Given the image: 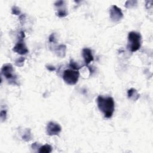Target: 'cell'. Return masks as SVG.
Listing matches in <instances>:
<instances>
[{"mask_svg":"<svg viewBox=\"0 0 153 153\" xmlns=\"http://www.w3.org/2000/svg\"><path fill=\"white\" fill-rule=\"evenodd\" d=\"M97 103L99 110L103 112L105 118H109L112 116L115 110V103L112 97L99 95L97 98Z\"/></svg>","mask_w":153,"mask_h":153,"instance_id":"cell-1","label":"cell"},{"mask_svg":"<svg viewBox=\"0 0 153 153\" xmlns=\"http://www.w3.org/2000/svg\"><path fill=\"white\" fill-rule=\"evenodd\" d=\"M142 37L139 32H130L128 35V44L127 48L131 52H135L137 51L141 45Z\"/></svg>","mask_w":153,"mask_h":153,"instance_id":"cell-2","label":"cell"},{"mask_svg":"<svg viewBox=\"0 0 153 153\" xmlns=\"http://www.w3.org/2000/svg\"><path fill=\"white\" fill-rule=\"evenodd\" d=\"M79 73L76 70L66 69L63 74V79L66 83L69 85L75 84L79 78Z\"/></svg>","mask_w":153,"mask_h":153,"instance_id":"cell-3","label":"cell"},{"mask_svg":"<svg viewBox=\"0 0 153 153\" xmlns=\"http://www.w3.org/2000/svg\"><path fill=\"white\" fill-rule=\"evenodd\" d=\"M14 69L13 68V66L10 63H7L3 65L2 69H1V73L9 81H13L14 83V82L16 81V77L13 74Z\"/></svg>","mask_w":153,"mask_h":153,"instance_id":"cell-4","label":"cell"},{"mask_svg":"<svg viewBox=\"0 0 153 153\" xmlns=\"http://www.w3.org/2000/svg\"><path fill=\"white\" fill-rule=\"evenodd\" d=\"M25 37V33L23 32H20V38L18 42L14 47L13 50L20 54H25L28 52V50L26 47L24 42L23 38Z\"/></svg>","mask_w":153,"mask_h":153,"instance_id":"cell-5","label":"cell"},{"mask_svg":"<svg viewBox=\"0 0 153 153\" xmlns=\"http://www.w3.org/2000/svg\"><path fill=\"white\" fill-rule=\"evenodd\" d=\"M109 13L110 18L114 22H118L123 17V14L121 9L116 5L111 6Z\"/></svg>","mask_w":153,"mask_h":153,"instance_id":"cell-6","label":"cell"},{"mask_svg":"<svg viewBox=\"0 0 153 153\" xmlns=\"http://www.w3.org/2000/svg\"><path fill=\"white\" fill-rule=\"evenodd\" d=\"M62 130L61 126L54 122H50L47 126V133L50 136L57 135Z\"/></svg>","mask_w":153,"mask_h":153,"instance_id":"cell-7","label":"cell"},{"mask_svg":"<svg viewBox=\"0 0 153 153\" xmlns=\"http://www.w3.org/2000/svg\"><path fill=\"white\" fill-rule=\"evenodd\" d=\"M82 56L84 58V62L85 65H88L91 62H92L94 59L93 56L92 54V51L90 49L88 48H85L82 51Z\"/></svg>","mask_w":153,"mask_h":153,"instance_id":"cell-8","label":"cell"},{"mask_svg":"<svg viewBox=\"0 0 153 153\" xmlns=\"http://www.w3.org/2000/svg\"><path fill=\"white\" fill-rule=\"evenodd\" d=\"M127 95L129 99L134 100H137L139 97V94L137 93V91L134 88H131L128 90L127 92Z\"/></svg>","mask_w":153,"mask_h":153,"instance_id":"cell-9","label":"cell"},{"mask_svg":"<svg viewBox=\"0 0 153 153\" xmlns=\"http://www.w3.org/2000/svg\"><path fill=\"white\" fill-rule=\"evenodd\" d=\"M51 151H52L51 146L48 144L41 146L38 150L39 152H47V153L51 152Z\"/></svg>","mask_w":153,"mask_h":153,"instance_id":"cell-10","label":"cell"},{"mask_svg":"<svg viewBox=\"0 0 153 153\" xmlns=\"http://www.w3.org/2000/svg\"><path fill=\"white\" fill-rule=\"evenodd\" d=\"M69 66L72 68V69L74 70H76L78 71V69H79L80 68H81L82 66H80L78 65V63H76L75 62H74L73 60H71L69 63Z\"/></svg>","mask_w":153,"mask_h":153,"instance_id":"cell-11","label":"cell"},{"mask_svg":"<svg viewBox=\"0 0 153 153\" xmlns=\"http://www.w3.org/2000/svg\"><path fill=\"white\" fill-rule=\"evenodd\" d=\"M68 14V13L66 11L65 8L63 9H59L58 13H57V16L60 17H65Z\"/></svg>","mask_w":153,"mask_h":153,"instance_id":"cell-12","label":"cell"},{"mask_svg":"<svg viewBox=\"0 0 153 153\" xmlns=\"http://www.w3.org/2000/svg\"><path fill=\"white\" fill-rule=\"evenodd\" d=\"M12 13L16 15H19L20 13V9L17 7H13L12 8Z\"/></svg>","mask_w":153,"mask_h":153,"instance_id":"cell-13","label":"cell"},{"mask_svg":"<svg viewBox=\"0 0 153 153\" xmlns=\"http://www.w3.org/2000/svg\"><path fill=\"white\" fill-rule=\"evenodd\" d=\"M54 33H52L50 36V37H49V41H50V42H54Z\"/></svg>","mask_w":153,"mask_h":153,"instance_id":"cell-14","label":"cell"},{"mask_svg":"<svg viewBox=\"0 0 153 153\" xmlns=\"http://www.w3.org/2000/svg\"><path fill=\"white\" fill-rule=\"evenodd\" d=\"M47 68L48 69V70H49L50 71H53L55 70V68L54 66H48L47 67Z\"/></svg>","mask_w":153,"mask_h":153,"instance_id":"cell-15","label":"cell"}]
</instances>
